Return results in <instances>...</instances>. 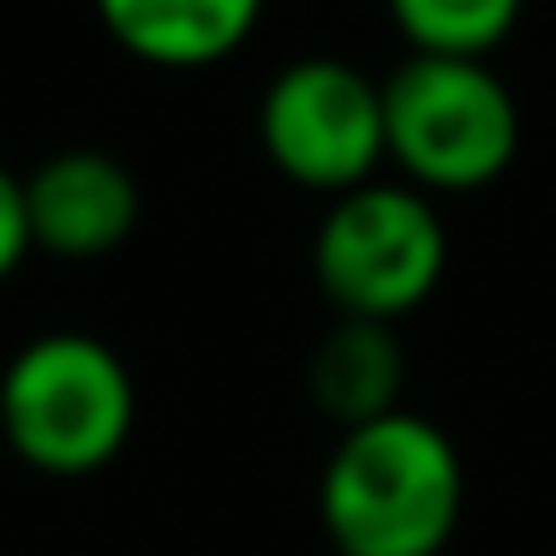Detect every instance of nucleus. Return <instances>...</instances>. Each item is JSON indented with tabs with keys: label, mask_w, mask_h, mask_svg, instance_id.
I'll list each match as a JSON object with an SVG mask.
<instances>
[{
	"label": "nucleus",
	"mask_w": 556,
	"mask_h": 556,
	"mask_svg": "<svg viewBox=\"0 0 556 556\" xmlns=\"http://www.w3.org/2000/svg\"><path fill=\"white\" fill-rule=\"evenodd\" d=\"M460 503V448L443 425L407 407L341 431L317 479V520L336 556H443Z\"/></svg>",
	"instance_id": "f257e3e1"
},
{
	"label": "nucleus",
	"mask_w": 556,
	"mask_h": 556,
	"mask_svg": "<svg viewBox=\"0 0 556 556\" xmlns=\"http://www.w3.org/2000/svg\"><path fill=\"white\" fill-rule=\"evenodd\" d=\"M138 425V383L109 341L49 329L0 371V437L42 479H90L114 467Z\"/></svg>",
	"instance_id": "f03ea898"
},
{
	"label": "nucleus",
	"mask_w": 556,
	"mask_h": 556,
	"mask_svg": "<svg viewBox=\"0 0 556 556\" xmlns=\"http://www.w3.org/2000/svg\"><path fill=\"white\" fill-rule=\"evenodd\" d=\"M383 144L419 192H484L515 168L520 102L491 61L407 54L383 78Z\"/></svg>",
	"instance_id": "7ed1b4c3"
},
{
	"label": "nucleus",
	"mask_w": 556,
	"mask_h": 556,
	"mask_svg": "<svg viewBox=\"0 0 556 556\" xmlns=\"http://www.w3.org/2000/svg\"><path fill=\"white\" fill-rule=\"evenodd\" d=\"M448 269V228L431 192L407 180H365L329 198L312 233V276L341 317H395L419 312Z\"/></svg>",
	"instance_id": "20e7f679"
},
{
	"label": "nucleus",
	"mask_w": 556,
	"mask_h": 556,
	"mask_svg": "<svg viewBox=\"0 0 556 556\" xmlns=\"http://www.w3.org/2000/svg\"><path fill=\"white\" fill-rule=\"evenodd\" d=\"M257 144L281 180L341 198L377 180L383 144V85L336 54H305L269 78L257 102Z\"/></svg>",
	"instance_id": "39448f33"
},
{
	"label": "nucleus",
	"mask_w": 556,
	"mask_h": 556,
	"mask_svg": "<svg viewBox=\"0 0 556 556\" xmlns=\"http://www.w3.org/2000/svg\"><path fill=\"white\" fill-rule=\"evenodd\" d=\"M30 245L54 257H109L138 228V180L109 150H61L25 174Z\"/></svg>",
	"instance_id": "423d86ee"
},
{
	"label": "nucleus",
	"mask_w": 556,
	"mask_h": 556,
	"mask_svg": "<svg viewBox=\"0 0 556 556\" xmlns=\"http://www.w3.org/2000/svg\"><path fill=\"white\" fill-rule=\"evenodd\" d=\"M97 18L132 61L198 73L245 49L264 0H97Z\"/></svg>",
	"instance_id": "0eeeda50"
},
{
	"label": "nucleus",
	"mask_w": 556,
	"mask_h": 556,
	"mask_svg": "<svg viewBox=\"0 0 556 556\" xmlns=\"http://www.w3.org/2000/svg\"><path fill=\"white\" fill-rule=\"evenodd\" d=\"M401 383H407V353L395 341V324H371V317H336L305 365L317 413L336 419L341 431L395 413Z\"/></svg>",
	"instance_id": "6e6552de"
},
{
	"label": "nucleus",
	"mask_w": 556,
	"mask_h": 556,
	"mask_svg": "<svg viewBox=\"0 0 556 556\" xmlns=\"http://www.w3.org/2000/svg\"><path fill=\"white\" fill-rule=\"evenodd\" d=\"M527 0H389V18L413 54H460L484 61L520 25Z\"/></svg>",
	"instance_id": "1a4fd4ad"
},
{
	"label": "nucleus",
	"mask_w": 556,
	"mask_h": 556,
	"mask_svg": "<svg viewBox=\"0 0 556 556\" xmlns=\"http://www.w3.org/2000/svg\"><path fill=\"white\" fill-rule=\"evenodd\" d=\"M37 252L30 245V210H25V180L13 168H0V281L13 276L25 257Z\"/></svg>",
	"instance_id": "9d476101"
}]
</instances>
